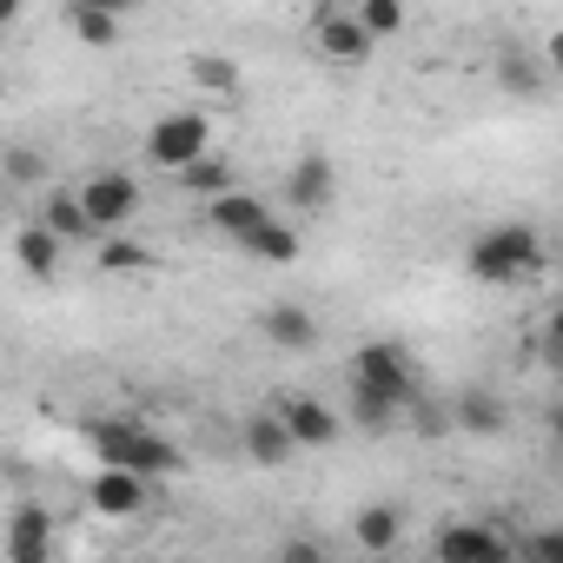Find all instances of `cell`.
<instances>
[{
  "label": "cell",
  "mask_w": 563,
  "mask_h": 563,
  "mask_svg": "<svg viewBox=\"0 0 563 563\" xmlns=\"http://www.w3.org/2000/svg\"><path fill=\"white\" fill-rule=\"evenodd\" d=\"M543 265H550V245H543V232L523 225V219H497V225H484V232L464 245V272L477 278V286H497V292L537 278Z\"/></svg>",
  "instance_id": "1"
},
{
  "label": "cell",
  "mask_w": 563,
  "mask_h": 563,
  "mask_svg": "<svg viewBox=\"0 0 563 563\" xmlns=\"http://www.w3.org/2000/svg\"><path fill=\"white\" fill-rule=\"evenodd\" d=\"M87 444H93L100 464L140 471V477H173V471H186L179 444H173L166 431L140 424V418H93V424H87Z\"/></svg>",
  "instance_id": "2"
},
{
  "label": "cell",
  "mask_w": 563,
  "mask_h": 563,
  "mask_svg": "<svg viewBox=\"0 0 563 563\" xmlns=\"http://www.w3.org/2000/svg\"><path fill=\"white\" fill-rule=\"evenodd\" d=\"M199 153H212V120L206 113H159L153 126H146V159L153 166H166V173H179V166H192Z\"/></svg>",
  "instance_id": "3"
},
{
  "label": "cell",
  "mask_w": 563,
  "mask_h": 563,
  "mask_svg": "<svg viewBox=\"0 0 563 563\" xmlns=\"http://www.w3.org/2000/svg\"><path fill=\"white\" fill-rule=\"evenodd\" d=\"M352 385H372V391H385V398L405 405V411H411V398H418V372H411L405 345H391V339H372V345L352 352Z\"/></svg>",
  "instance_id": "4"
},
{
  "label": "cell",
  "mask_w": 563,
  "mask_h": 563,
  "mask_svg": "<svg viewBox=\"0 0 563 563\" xmlns=\"http://www.w3.org/2000/svg\"><path fill=\"white\" fill-rule=\"evenodd\" d=\"M80 192V206H87V219H93V232H120L126 219H140V206H146V186L133 179V173H93L87 186H74Z\"/></svg>",
  "instance_id": "5"
},
{
  "label": "cell",
  "mask_w": 563,
  "mask_h": 563,
  "mask_svg": "<svg viewBox=\"0 0 563 563\" xmlns=\"http://www.w3.org/2000/svg\"><path fill=\"white\" fill-rule=\"evenodd\" d=\"M272 418L286 424V438H292L299 451H325V444L339 438V411H332L325 398H312V391H278V398H272Z\"/></svg>",
  "instance_id": "6"
},
{
  "label": "cell",
  "mask_w": 563,
  "mask_h": 563,
  "mask_svg": "<svg viewBox=\"0 0 563 563\" xmlns=\"http://www.w3.org/2000/svg\"><path fill=\"white\" fill-rule=\"evenodd\" d=\"M146 497H153V477H140V471H120V464H100L93 477H87V510L93 517H140L146 510Z\"/></svg>",
  "instance_id": "7"
},
{
  "label": "cell",
  "mask_w": 563,
  "mask_h": 563,
  "mask_svg": "<svg viewBox=\"0 0 563 563\" xmlns=\"http://www.w3.org/2000/svg\"><path fill=\"white\" fill-rule=\"evenodd\" d=\"M431 550H438V563H504L510 556V543L484 523H444Z\"/></svg>",
  "instance_id": "8"
},
{
  "label": "cell",
  "mask_w": 563,
  "mask_h": 563,
  "mask_svg": "<svg viewBox=\"0 0 563 563\" xmlns=\"http://www.w3.org/2000/svg\"><path fill=\"white\" fill-rule=\"evenodd\" d=\"M239 451H245L258 471H278V464H292V457H299V444L286 438V424L272 418V405L245 418V431H239Z\"/></svg>",
  "instance_id": "9"
},
{
  "label": "cell",
  "mask_w": 563,
  "mask_h": 563,
  "mask_svg": "<svg viewBox=\"0 0 563 563\" xmlns=\"http://www.w3.org/2000/svg\"><path fill=\"white\" fill-rule=\"evenodd\" d=\"M332 192H339L332 159H325V153H299V166L286 173V199H292L299 212H325V206H332Z\"/></svg>",
  "instance_id": "10"
},
{
  "label": "cell",
  "mask_w": 563,
  "mask_h": 563,
  "mask_svg": "<svg viewBox=\"0 0 563 563\" xmlns=\"http://www.w3.org/2000/svg\"><path fill=\"white\" fill-rule=\"evenodd\" d=\"M265 212H272V206H265L258 192H245V186H225V192H212V199H206V225H212V232H225L232 245H239Z\"/></svg>",
  "instance_id": "11"
},
{
  "label": "cell",
  "mask_w": 563,
  "mask_h": 563,
  "mask_svg": "<svg viewBox=\"0 0 563 563\" xmlns=\"http://www.w3.org/2000/svg\"><path fill=\"white\" fill-rule=\"evenodd\" d=\"M47 550H54V510L21 504L8 517V563H47Z\"/></svg>",
  "instance_id": "12"
},
{
  "label": "cell",
  "mask_w": 563,
  "mask_h": 563,
  "mask_svg": "<svg viewBox=\"0 0 563 563\" xmlns=\"http://www.w3.org/2000/svg\"><path fill=\"white\" fill-rule=\"evenodd\" d=\"M258 332H265L278 352H312V345H319V319H312L299 299H278V306H265Z\"/></svg>",
  "instance_id": "13"
},
{
  "label": "cell",
  "mask_w": 563,
  "mask_h": 563,
  "mask_svg": "<svg viewBox=\"0 0 563 563\" xmlns=\"http://www.w3.org/2000/svg\"><path fill=\"white\" fill-rule=\"evenodd\" d=\"M239 252H245V258H265V265H299L306 245H299V225H286V219H272V212H265V219L239 239Z\"/></svg>",
  "instance_id": "14"
},
{
  "label": "cell",
  "mask_w": 563,
  "mask_h": 563,
  "mask_svg": "<svg viewBox=\"0 0 563 563\" xmlns=\"http://www.w3.org/2000/svg\"><path fill=\"white\" fill-rule=\"evenodd\" d=\"M312 41H319V54H325V60H339V67H358V60L378 47V41H372V34L352 21V14H325Z\"/></svg>",
  "instance_id": "15"
},
{
  "label": "cell",
  "mask_w": 563,
  "mask_h": 563,
  "mask_svg": "<svg viewBox=\"0 0 563 563\" xmlns=\"http://www.w3.org/2000/svg\"><path fill=\"white\" fill-rule=\"evenodd\" d=\"M457 431H471V438H497L504 424H510V411L497 405V391H484V385H471V391H457V405L444 411Z\"/></svg>",
  "instance_id": "16"
},
{
  "label": "cell",
  "mask_w": 563,
  "mask_h": 563,
  "mask_svg": "<svg viewBox=\"0 0 563 563\" xmlns=\"http://www.w3.org/2000/svg\"><path fill=\"white\" fill-rule=\"evenodd\" d=\"M352 543L372 550V556L398 550V543H405V510H398V504H365V510L352 517Z\"/></svg>",
  "instance_id": "17"
},
{
  "label": "cell",
  "mask_w": 563,
  "mask_h": 563,
  "mask_svg": "<svg viewBox=\"0 0 563 563\" xmlns=\"http://www.w3.org/2000/svg\"><path fill=\"white\" fill-rule=\"evenodd\" d=\"M60 239H54V225H21L14 232V265L27 272V278H54L60 272Z\"/></svg>",
  "instance_id": "18"
},
{
  "label": "cell",
  "mask_w": 563,
  "mask_h": 563,
  "mask_svg": "<svg viewBox=\"0 0 563 563\" xmlns=\"http://www.w3.org/2000/svg\"><path fill=\"white\" fill-rule=\"evenodd\" d=\"M41 225H54L60 245H93L100 239L93 219H87V206H80V192H47V219Z\"/></svg>",
  "instance_id": "19"
},
{
  "label": "cell",
  "mask_w": 563,
  "mask_h": 563,
  "mask_svg": "<svg viewBox=\"0 0 563 563\" xmlns=\"http://www.w3.org/2000/svg\"><path fill=\"white\" fill-rule=\"evenodd\" d=\"M186 74H192V87H206V93H219V100H239V93H245V67L225 60V54H192Z\"/></svg>",
  "instance_id": "20"
},
{
  "label": "cell",
  "mask_w": 563,
  "mask_h": 563,
  "mask_svg": "<svg viewBox=\"0 0 563 563\" xmlns=\"http://www.w3.org/2000/svg\"><path fill=\"white\" fill-rule=\"evenodd\" d=\"M497 87H504V93H517V100H543V67H537L530 54H517V47H510V54L497 60Z\"/></svg>",
  "instance_id": "21"
},
{
  "label": "cell",
  "mask_w": 563,
  "mask_h": 563,
  "mask_svg": "<svg viewBox=\"0 0 563 563\" xmlns=\"http://www.w3.org/2000/svg\"><path fill=\"white\" fill-rule=\"evenodd\" d=\"M405 418V405H391L385 391H372V385H352V424L358 431H391Z\"/></svg>",
  "instance_id": "22"
},
{
  "label": "cell",
  "mask_w": 563,
  "mask_h": 563,
  "mask_svg": "<svg viewBox=\"0 0 563 563\" xmlns=\"http://www.w3.org/2000/svg\"><path fill=\"white\" fill-rule=\"evenodd\" d=\"M74 34L87 41V47H120V14H107V8H87V0H74Z\"/></svg>",
  "instance_id": "23"
},
{
  "label": "cell",
  "mask_w": 563,
  "mask_h": 563,
  "mask_svg": "<svg viewBox=\"0 0 563 563\" xmlns=\"http://www.w3.org/2000/svg\"><path fill=\"white\" fill-rule=\"evenodd\" d=\"M352 21H358L372 41H391V34H405V0H358Z\"/></svg>",
  "instance_id": "24"
},
{
  "label": "cell",
  "mask_w": 563,
  "mask_h": 563,
  "mask_svg": "<svg viewBox=\"0 0 563 563\" xmlns=\"http://www.w3.org/2000/svg\"><path fill=\"white\" fill-rule=\"evenodd\" d=\"M93 258H100V272H146V265H153V252H146L140 239H126V232H107Z\"/></svg>",
  "instance_id": "25"
},
{
  "label": "cell",
  "mask_w": 563,
  "mask_h": 563,
  "mask_svg": "<svg viewBox=\"0 0 563 563\" xmlns=\"http://www.w3.org/2000/svg\"><path fill=\"white\" fill-rule=\"evenodd\" d=\"M179 186L212 199V192H225V186H232V166H225V159H212V153H199L192 166H179Z\"/></svg>",
  "instance_id": "26"
},
{
  "label": "cell",
  "mask_w": 563,
  "mask_h": 563,
  "mask_svg": "<svg viewBox=\"0 0 563 563\" xmlns=\"http://www.w3.org/2000/svg\"><path fill=\"white\" fill-rule=\"evenodd\" d=\"M0 173H8L14 186H34V179H47V159H41V153H27V146H14L8 159H0Z\"/></svg>",
  "instance_id": "27"
},
{
  "label": "cell",
  "mask_w": 563,
  "mask_h": 563,
  "mask_svg": "<svg viewBox=\"0 0 563 563\" xmlns=\"http://www.w3.org/2000/svg\"><path fill=\"white\" fill-rule=\"evenodd\" d=\"M517 556H530V563H563V530H543V537H530Z\"/></svg>",
  "instance_id": "28"
},
{
  "label": "cell",
  "mask_w": 563,
  "mask_h": 563,
  "mask_svg": "<svg viewBox=\"0 0 563 563\" xmlns=\"http://www.w3.org/2000/svg\"><path fill=\"white\" fill-rule=\"evenodd\" d=\"M286 556H292V563H319L325 550H319V543H286Z\"/></svg>",
  "instance_id": "29"
},
{
  "label": "cell",
  "mask_w": 563,
  "mask_h": 563,
  "mask_svg": "<svg viewBox=\"0 0 563 563\" xmlns=\"http://www.w3.org/2000/svg\"><path fill=\"white\" fill-rule=\"evenodd\" d=\"M87 8H107V14H133L140 0H87Z\"/></svg>",
  "instance_id": "30"
},
{
  "label": "cell",
  "mask_w": 563,
  "mask_h": 563,
  "mask_svg": "<svg viewBox=\"0 0 563 563\" xmlns=\"http://www.w3.org/2000/svg\"><path fill=\"white\" fill-rule=\"evenodd\" d=\"M14 14H21V0H0V34L14 27Z\"/></svg>",
  "instance_id": "31"
}]
</instances>
